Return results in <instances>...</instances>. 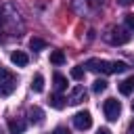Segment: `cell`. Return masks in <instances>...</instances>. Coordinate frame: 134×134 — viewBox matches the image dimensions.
Wrapping results in <instances>:
<instances>
[{
	"label": "cell",
	"mask_w": 134,
	"mask_h": 134,
	"mask_svg": "<svg viewBox=\"0 0 134 134\" xmlns=\"http://www.w3.org/2000/svg\"><path fill=\"white\" fill-rule=\"evenodd\" d=\"M15 88H17V75L6 67H0V96L13 94Z\"/></svg>",
	"instance_id": "obj_1"
},
{
	"label": "cell",
	"mask_w": 134,
	"mask_h": 134,
	"mask_svg": "<svg viewBox=\"0 0 134 134\" xmlns=\"http://www.w3.org/2000/svg\"><path fill=\"white\" fill-rule=\"evenodd\" d=\"M105 40H107L109 44H113V46H119V44H126V42L130 40V34H128V29L113 25V27H109V29H107Z\"/></svg>",
	"instance_id": "obj_2"
},
{
	"label": "cell",
	"mask_w": 134,
	"mask_h": 134,
	"mask_svg": "<svg viewBox=\"0 0 134 134\" xmlns=\"http://www.w3.org/2000/svg\"><path fill=\"white\" fill-rule=\"evenodd\" d=\"M103 111H105V117L109 121H117V117L121 115V103L117 98H107L103 105Z\"/></svg>",
	"instance_id": "obj_3"
},
{
	"label": "cell",
	"mask_w": 134,
	"mask_h": 134,
	"mask_svg": "<svg viewBox=\"0 0 134 134\" xmlns=\"http://www.w3.org/2000/svg\"><path fill=\"white\" fill-rule=\"evenodd\" d=\"M86 67L94 73H113V65L111 61H105V59H88Z\"/></svg>",
	"instance_id": "obj_4"
},
{
	"label": "cell",
	"mask_w": 134,
	"mask_h": 134,
	"mask_svg": "<svg viewBox=\"0 0 134 134\" xmlns=\"http://www.w3.org/2000/svg\"><path fill=\"white\" fill-rule=\"evenodd\" d=\"M73 126L77 128V130H88L90 126H92V115H90V111H77L75 115H73Z\"/></svg>",
	"instance_id": "obj_5"
},
{
	"label": "cell",
	"mask_w": 134,
	"mask_h": 134,
	"mask_svg": "<svg viewBox=\"0 0 134 134\" xmlns=\"http://www.w3.org/2000/svg\"><path fill=\"white\" fill-rule=\"evenodd\" d=\"M86 98H88V92H86L84 86H73V88H71V92H69V103H71V105H80V103H84Z\"/></svg>",
	"instance_id": "obj_6"
},
{
	"label": "cell",
	"mask_w": 134,
	"mask_h": 134,
	"mask_svg": "<svg viewBox=\"0 0 134 134\" xmlns=\"http://www.w3.org/2000/svg\"><path fill=\"white\" fill-rule=\"evenodd\" d=\"M10 61H13V65H17V67H25V65L29 63V57H27L25 52H21V50H15V52H10Z\"/></svg>",
	"instance_id": "obj_7"
},
{
	"label": "cell",
	"mask_w": 134,
	"mask_h": 134,
	"mask_svg": "<svg viewBox=\"0 0 134 134\" xmlns=\"http://www.w3.org/2000/svg\"><path fill=\"white\" fill-rule=\"evenodd\" d=\"M29 121L31 124H42L44 121V111L40 107H31L29 109Z\"/></svg>",
	"instance_id": "obj_8"
},
{
	"label": "cell",
	"mask_w": 134,
	"mask_h": 134,
	"mask_svg": "<svg viewBox=\"0 0 134 134\" xmlns=\"http://www.w3.org/2000/svg\"><path fill=\"white\" fill-rule=\"evenodd\" d=\"M8 130H10V134H23L25 121H23V119H10V121H8Z\"/></svg>",
	"instance_id": "obj_9"
},
{
	"label": "cell",
	"mask_w": 134,
	"mask_h": 134,
	"mask_svg": "<svg viewBox=\"0 0 134 134\" xmlns=\"http://www.w3.org/2000/svg\"><path fill=\"white\" fill-rule=\"evenodd\" d=\"M132 90H134V75H130L124 82H119V92L121 94H130Z\"/></svg>",
	"instance_id": "obj_10"
},
{
	"label": "cell",
	"mask_w": 134,
	"mask_h": 134,
	"mask_svg": "<svg viewBox=\"0 0 134 134\" xmlns=\"http://www.w3.org/2000/svg\"><path fill=\"white\" fill-rule=\"evenodd\" d=\"M48 103H50L52 109H59V111H61V109L65 107V96H61V94H50Z\"/></svg>",
	"instance_id": "obj_11"
},
{
	"label": "cell",
	"mask_w": 134,
	"mask_h": 134,
	"mask_svg": "<svg viewBox=\"0 0 134 134\" xmlns=\"http://www.w3.org/2000/svg\"><path fill=\"white\" fill-rule=\"evenodd\" d=\"M31 90H34V92H42V90H44V77H42V73H36V75H34V80H31Z\"/></svg>",
	"instance_id": "obj_12"
},
{
	"label": "cell",
	"mask_w": 134,
	"mask_h": 134,
	"mask_svg": "<svg viewBox=\"0 0 134 134\" xmlns=\"http://www.w3.org/2000/svg\"><path fill=\"white\" fill-rule=\"evenodd\" d=\"M50 63L52 65H63L65 63V52L63 50H52L50 52Z\"/></svg>",
	"instance_id": "obj_13"
},
{
	"label": "cell",
	"mask_w": 134,
	"mask_h": 134,
	"mask_svg": "<svg viewBox=\"0 0 134 134\" xmlns=\"http://www.w3.org/2000/svg\"><path fill=\"white\" fill-rule=\"evenodd\" d=\"M52 80H54V88H57L59 92H63V90L67 88V77H65V75H61V73H54V77H52Z\"/></svg>",
	"instance_id": "obj_14"
},
{
	"label": "cell",
	"mask_w": 134,
	"mask_h": 134,
	"mask_svg": "<svg viewBox=\"0 0 134 134\" xmlns=\"http://www.w3.org/2000/svg\"><path fill=\"white\" fill-rule=\"evenodd\" d=\"M29 48H31V50H44V48H46V42L40 40V38H31V40H29Z\"/></svg>",
	"instance_id": "obj_15"
},
{
	"label": "cell",
	"mask_w": 134,
	"mask_h": 134,
	"mask_svg": "<svg viewBox=\"0 0 134 134\" xmlns=\"http://www.w3.org/2000/svg\"><path fill=\"white\" fill-rule=\"evenodd\" d=\"M111 65H113V73H124L128 69V63L126 61H111Z\"/></svg>",
	"instance_id": "obj_16"
},
{
	"label": "cell",
	"mask_w": 134,
	"mask_h": 134,
	"mask_svg": "<svg viewBox=\"0 0 134 134\" xmlns=\"http://www.w3.org/2000/svg\"><path fill=\"white\" fill-rule=\"evenodd\" d=\"M92 90H94L96 94L105 92V90H107V80H96V82L92 84Z\"/></svg>",
	"instance_id": "obj_17"
},
{
	"label": "cell",
	"mask_w": 134,
	"mask_h": 134,
	"mask_svg": "<svg viewBox=\"0 0 134 134\" xmlns=\"http://www.w3.org/2000/svg\"><path fill=\"white\" fill-rule=\"evenodd\" d=\"M84 73H86V71H84V67H82V65H77V67H73V69H71V77H73V80H77V82H80V80H84Z\"/></svg>",
	"instance_id": "obj_18"
},
{
	"label": "cell",
	"mask_w": 134,
	"mask_h": 134,
	"mask_svg": "<svg viewBox=\"0 0 134 134\" xmlns=\"http://www.w3.org/2000/svg\"><path fill=\"white\" fill-rule=\"evenodd\" d=\"M126 27H128L130 31H134V13H128V15H126Z\"/></svg>",
	"instance_id": "obj_19"
},
{
	"label": "cell",
	"mask_w": 134,
	"mask_h": 134,
	"mask_svg": "<svg viewBox=\"0 0 134 134\" xmlns=\"http://www.w3.org/2000/svg\"><path fill=\"white\" fill-rule=\"evenodd\" d=\"M52 134H71V132H69L67 128H54V132H52Z\"/></svg>",
	"instance_id": "obj_20"
},
{
	"label": "cell",
	"mask_w": 134,
	"mask_h": 134,
	"mask_svg": "<svg viewBox=\"0 0 134 134\" xmlns=\"http://www.w3.org/2000/svg\"><path fill=\"white\" fill-rule=\"evenodd\" d=\"M96 134H111V130H109V128H100Z\"/></svg>",
	"instance_id": "obj_21"
},
{
	"label": "cell",
	"mask_w": 134,
	"mask_h": 134,
	"mask_svg": "<svg viewBox=\"0 0 134 134\" xmlns=\"http://www.w3.org/2000/svg\"><path fill=\"white\" fill-rule=\"evenodd\" d=\"M119 4H124V6H128V4H134V0H119Z\"/></svg>",
	"instance_id": "obj_22"
},
{
	"label": "cell",
	"mask_w": 134,
	"mask_h": 134,
	"mask_svg": "<svg viewBox=\"0 0 134 134\" xmlns=\"http://www.w3.org/2000/svg\"><path fill=\"white\" fill-rule=\"evenodd\" d=\"M130 134H134V119L130 121Z\"/></svg>",
	"instance_id": "obj_23"
},
{
	"label": "cell",
	"mask_w": 134,
	"mask_h": 134,
	"mask_svg": "<svg viewBox=\"0 0 134 134\" xmlns=\"http://www.w3.org/2000/svg\"><path fill=\"white\" fill-rule=\"evenodd\" d=\"M2 21H4V17H2V10H0V23H2Z\"/></svg>",
	"instance_id": "obj_24"
},
{
	"label": "cell",
	"mask_w": 134,
	"mask_h": 134,
	"mask_svg": "<svg viewBox=\"0 0 134 134\" xmlns=\"http://www.w3.org/2000/svg\"><path fill=\"white\" fill-rule=\"evenodd\" d=\"M132 111H134V100H132Z\"/></svg>",
	"instance_id": "obj_25"
},
{
	"label": "cell",
	"mask_w": 134,
	"mask_h": 134,
	"mask_svg": "<svg viewBox=\"0 0 134 134\" xmlns=\"http://www.w3.org/2000/svg\"><path fill=\"white\" fill-rule=\"evenodd\" d=\"M0 134H2V130H0Z\"/></svg>",
	"instance_id": "obj_26"
},
{
	"label": "cell",
	"mask_w": 134,
	"mask_h": 134,
	"mask_svg": "<svg viewBox=\"0 0 134 134\" xmlns=\"http://www.w3.org/2000/svg\"><path fill=\"white\" fill-rule=\"evenodd\" d=\"M96 2H98V0H96Z\"/></svg>",
	"instance_id": "obj_27"
}]
</instances>
